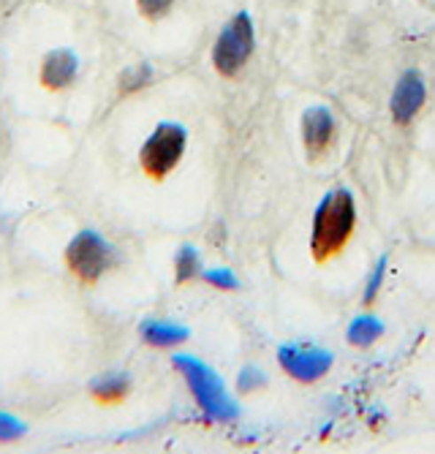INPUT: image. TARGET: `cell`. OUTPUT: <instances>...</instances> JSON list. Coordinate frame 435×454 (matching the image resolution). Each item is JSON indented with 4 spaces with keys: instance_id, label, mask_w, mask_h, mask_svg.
<instances>
[{
    "instance_id": "6da1fadb",
    "label": "cell",
    "mask_w": 435,
    "mask_h": 454,
    "mask_svg": "<svg viewBox=\"0 0 435 454\" xmlns=\"http://www.w3.org/2000/svg\"><path fill=\"white\" fill-rule=\"evenodd\" d=\"M353 223H357V207H353L351 193L346 188L330 191L313 215V237H310L313 259L327 262L330 256L340 254L353 231Z\"/></svg>"
},
{
    "instance_id": "7a4b0ae2",
    "label": "cell",
    "mask_w": 435,
    "mask_h": 454,
    "mask_svg": "<svg viewBox=\"0 0 435 454\" xmlns=\"http://www.w3.org/2000/svg\"><path fill=\"white\" fill-rule=\"evenodd\" d=\"M175 367L185 376L190 395L199 403V408L215 422H234L240 417V408L229 397L221 376L205 362L193 359V356H175Z\"/></svg>"
},
{
    "instance_id": "3957f363",
    "label": "cell",
    "mask_w": 435,
    "mask_h": 454,
    "mask_svg": "<svg viewBox=\"0 0 435 454\" xmlns=\"http://www.w3.org/2000/svg\"><path fill=\"white\" fill-rule=\"evenodd\" d=\"M185 142H188V134L183 126H177V122H161L144 142L142 153H139V160H142V169L161 180L167 177L185 153Z\"/></svg>"
},
{
    "instance_id": "277c9868",
    "label": "cell",
    "mask_w": 435,
    "mask_h": 454,
    "mask_svg": "<svg viewBox=\"0 0 435 454\" xmlns=\"http://www.w3.org/2000/svg\"><path fill=\"white\" fill-rule=\"evenodd\" d=\"M66 264L79 280L93 283L114 264V247L98 231L82 229L66 247Z\"/></svg>"
},
{
    "instance_id": "5b68a950",
    "label": "cell",
    "mask_w": 435,
    "mask_h": 454,
    "mask_svg": "<svg viewBox=\"0 0 435 454\" xmlns=\"http://www.w3.org/2000/svg\"><path fill=\"white\" fill-rule=\"evenodd\" d=\"M251 52H253V22L245 12H240L221 30L213 50V63L218 74L234 76L248 63Z\"/></svg>"
},
{
    "instance_id": "8992f818",
    "label": "cell",
    "mask_w": 435,
    "mask_h": 454,
    "mask_svg": "<svg viewBox=\"0 0 435 454\" xmlns=\"http://www.w3.org/2000/svg\"><path fill=\"white\" fill-rule=\"evenodd\" d=\"M278 359L284 364V370L302 381V384H313L319 381L327 370L332 367V354L324 348H305V346H284L278 351Z\"/></svg>"
},
{
    "instance_id": "52a82bcc",
    "label": "cell",
    "mask_w": 435,
    "mask_h": 454,
    "mask_svg": "<svg viewBox=\"0 0 435 454\" xmlns=\"http://www.w3.org/2000/svg\"><path fill=\"white\" fill-rule=\"evenodd\" d=\"M424 79L419 71H406L392 93V114L398 122H411L424 104Z\"/></svg>"
},
{
    "instance_id": "ba28073f",
    "label": "cell",
    "mask_w": 435,
    "mask_h": 454,
    "mask_svg": "<svg viewBox=\"0 0 435 454\" xmlns=\"http://www.w3.org/2000/svg\"><path fill=\"white\" fill-rule=\"evenodd\" d=\"M335 137V117L327 106H310L302 114V142L307 153L315 158L322 155Z\"/></svg>"
},
{
    "instance_id": "9c48e42d",
    "label": "cell",
    "mask_w": 435,
    "mask_h": 454,
    "mask_svg": "<svg viewBox=\"0 0 435 454\" xmlns=\"http://www.w3.org/2000/svg\"><path fill=\"white\" fill-rule=\"evenodd\" d=\"M79 58L74 50H52L42 63V85L50 90H63L76 79Z\"/></svg>"
},
{
    "instance_id": "30bf717a",
    "label": "cell",
    "mask_w": 435,
    "mask_h": 454,
    "mask_svg": "<svg viewBox=\"0 0 435 454\" xmlns=\"http://www.w3.org/2000/svg\"><path fill=\"white\" fill-rule=\"evenodd\" d=\"M188 329L169 324V321H144L142 324V340L150 346H175L188 340Z\"/></svg>"
},
{
    "instance_id": "8fae6325",
    "label": "cell",
    "mask_w": 435,
    "mask_h": 454,
    "mask_svg": "<svg viewBox=\"0 0 435 454\" xmlns=\"http://www.w3.org/2000/svg\"><path fill=\"white\" fill-rule=\"evenodd\" d=\"M90 392L98 403H120L131 392V379L126 373H106L90 384Z\"/></svg>"
},
{
    "instance_id": "7c38bea8",
    "label": "cell",
    "mask_w": 435,
    "mask_h": 454,
    "mask_svg": "<svg viewBox=\"0 0 435 454\" xmlns=\"http://www.w3.org/2000/svg\"><path fill=\"white\" fill-rule=\"evenodd\" d=\"M381 335H384V324L373 316H360V318H353L348 326V340L353 346H370Z\"/></svg>"
},
{
    "instance_id": "4fadbf2b",
    "label": "cell",
    "mask_w": 435,
    "mask_h": 454,
    "mask_svg": "<svg viewBox=\"0 0 435 454\" xmlns=\"http://www.w3.org/2000/svg\"><path fill=\"white\" fill-rule=\"evenodd\" d=\"M199 272H202V264H199V254H196V247L183 245L180 251H177V259H175L177 283H188L190 278H196Z\"/></svg>"
},
{
    "instance_id": "5bb4252c",
    "label": "cell",
    "mask_w": 435,
    "mask_h": 454,
    "mask_svg": "<svg viewBox=\"0 0 435 454\" xmlns=\"http://www.w3.org/2000/svg\"><path fill=\"white\" fill-rule=\"evenodd\" d=\"M150 79H152V71H150V66L139 63V66L128 68V71L120 76V90H123V93H134V90L144 88Z\"/></svg>"
},
{
    "instance_id": "9a60e30c",
    "label": "cell",
    "mask_w": 435,
    "mask_h": 454,
    "mask_svg": "<svg viewBox=\"0 0 435 454\" xmlns=\"http://www.w3.org/2000/svg\"><path fill=\"white\" fill-rule=\"evenodd\" d=\"M25 433H27L25 422H19L17 417H12V414H4V411H0V443H12V441H19Z\"/></svg>"
},
{
    "instance_id": "2e32d148",
    "label": "cell",
    "mask_w": 435,
    "mask_h": 454,
    "mask_svg": "<svg viewBox=\"0 0 435 454\" xmlns=\"http://www.w3.org/2000/svg\"><path fill=\"white\" fill-rule=\"evenodd\" d=\"M202 278H205L210 286L223 288V292H234V288H240V280L234 278V272H231V270H207Z\"/></svg>"
},
{
    "instance_id": "e0dca14e",
    "label": "cell",
    "mask_w": 435,
    "mask_h": 454,
    "mask_svg": "<svg viewBox=\"0 0 435 454\" xmlns=\"http://www.w3.org/2000/svg\"><path fill=\"white\" fill-rule=\"evenodd\" d=\"M136 4L147 20H161V17H167V12L172 9L175 0H136Z\"/></svg>"
},
{
    "instance_id": "ac0fdd59",
    "label": "cell",
    "mask_w": 435,
    "mask_h": 454,
    "mask_svg": "<svg viewBox=\"0 0 435 454\" xmlns=\"http://www.w3.org/2000/svg\"><path fill=\"white\" fill-rule=\"evenodd\" d=\"M237 384H240L243 392H251V389H259L261 384H267V379L259 367H245L240 373V379H237Z\"/></svg>"
},
{
    "instance_id": "d6986e66",
    "label": "cell",
    "mask_w": 435,
    "mask_h": 454,
    "mask_svg": "<svg viewBox=\"0 0 435 454\" xmlns=\"http://www.w3.org/2000/svg\"><path fill=\"white\" fill-rule=\"evenodd\" d=\"M384 272H386V256L378 259L376 270L370 272V283H368V288H365V302H373V300H376L378 288H381V283H384Z\"/></svg>"
}]
</instances>
